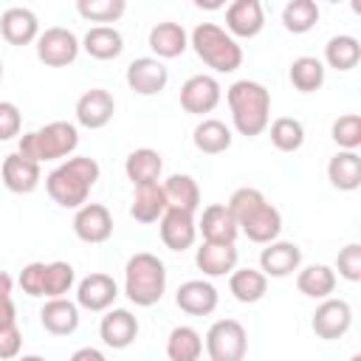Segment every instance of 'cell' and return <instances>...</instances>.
I'll return each mask as SVG.
<instances>
[{"label":"cell","instance_id":"8d00e7d4","mask_svg":"<svg viewBox=\"0 0 361 361\" xmlns=\"http://www.w3.org/2000/svg\"><path fill=\"white\" fill-rule=\"evenodd\" d=\"M73 285H76V271L71 262H65V259L45 262V288H42L45 299H62L71 293Z\"/></svg>","mask_w":361,"mask_h":361},{"label":"cell","instance_id":"ffe728a7","mask_svg":"<svg viewBox=\"0 0 361 361\" xmlns=\"http://www.w3.org/2000/svg\"><path fill=\"white\" fill-rule=\"evenodd\" d=\"M217 288L206 279H186L175 293V305L189 316H209L217 310Z\"/></svg>","mask_w":361,"mask_h":361},{"label":"cell","instance_id":"c3c4849f","mask_svg":"<svg viewBox=\"0 0 361 361\" xmlns=\"http://www.w3.org/2000/svg\"><path fill=\"white\" fill-rule=\"evenodd\" d=\"M11 288H14L11 276L6 271H0V296H11Z\"/></svg>","mask_w":361,"mask_h":361},{"label":"cell","instance_id":"277c9868","mask_svg":"<svg viewBox=\"0 0 361 361\" xmlns=\"http://www.w3.org/2000/svg\"><path fill=\"white\" fill-rule=\"evenodd\" d=\"M166 290V265L149 254L138 251L124 265V293L138 307H152L164 299Z\"/></svg>","mask_w":361,"mask_h":361},{"label":"cell","instance_id":"bcb514c9","mask_svg":"<svg viewBox=\"0 0 361 361\" xmlns=\"http://www.w3.org/2000/svg\"><path fill=\"white\" fill-rule=\"evenodd\" d=\"M17 324V307L11 302V296H0V327Z\"/></svg>","mask_w":361,"mask_h":361},{"label":"cell","instance_id":"ba28073f","mask_svg":"<svg viewBox=\"0 0 361 361\" xmlns=\"http://www.w3.org/2000/svg\"><path fill=\"white\" fill-rule=\"evenodd\" d=\"M79 39L71 28L62 25H51L45 31H39L37 37V59L48 68H65L71 62H76L79 56Z\"/></svg>","mask_w":361,"mask_h":361},{"label":"cell","instance_id":"7c38bea8","mask_svg":"<svg viewBox=\"0 0 361 361\" xmlns=\"http://www.w3.org/2000/svg\"><path fill=\"white\" fill-rule=\"evenodd\" d=\"M73 234L82 243H104L113 234V214L104 203H85L73 214Z\"/></svg>","mask_w":361,"mask_h":361},{"label":"cell","instance_id":"4fadbf2b","mask_svg":"<svg viewBox=\"0 0 361 361\" xmlns=\"http://www.w3.org/2000/svg\"><path fill=\"white\" fill-rule=\"evenodd\" d=\"M118 296V285L110 274H87L85 279H79L76 285V305L90 310V313H102V310H110L113 302Z\"/></svg>","mask_w":361,"mask_h":361},{"label":"cell","instance_id":"7a4b0ae2","mask_svg":"<svg viewBox=\"0 0 361 361\" xmlns=\"http://www.w3.org/2000/svg\"><path fill=\"white\" fill-rule=\"evenodd\" d=\"M102 169L96 164V158L90 155H73L68 161H62L56 169L48 172L45 178V192L48 197L62 206V209H79L87 203L90 189L96 186Z\"/></svg>","mask_w":361,"mask_h":361},{"label":"cell","instance_id":"44dd1931","mask_svg":"<svg viewBox=\"0 0 361 361\" xmlns=\"http://www.w3.org/2000/svg\"><path fill=\"white\" fill-rule=\"evenodd\" d=\"M0 175H3L6 189H11L14 195H28V192H34V189L39 186V180H42L39 164L23 158L20 152H11V155L3 158Z\"/></svg>","mask_w":361,"mask_h":361},{"label":"cell","instance_id":"d6986e66","mask_svg":"<svg viewBox=\"0 0 361 361\" xmlns=\"http://www.w3.org/2000/svg\"><path fill=\"white\" fill-rule=\"evenodd\" d=\"M0 34L8 45H28L39 37V20L25 6H11L0 14Z\"/></svg>","mask_w":361,"mask_h":361},{"label":"cell","instance_id":"8992f818","mask_svg":"<svg viewBox=\"0 0 361 361\" xmlns=\"http://www.w3.org/2000/svg\"><path fill=\"white\" fill-rule=\"evenodd\" d=\"M79 147V130L71 121H51L39 130H31L20 138L17 152L34 164H45V161H59L68 158L73 149Z\"/></svg>","mask_w":361,"mask_h":361},{"label":"cell","instance_id":"7bdbcfd3","mask_svg":"<svg viewBox=\"0 0 361 361\" xmlns=\"http://www.w3.org/2000/svg\"><path fill=\"white\" fill-rule=\"evenodd\" d=\"M20 288L23 293L28 296H42V288H45V262H28L23 271H20Z\"/></svg>","mask_w":361,"mask_h":361},{"label":"cell","instance_id":"d6a6232c","mask_svg":"<svg viewBox=\"0 0 361 361\" xmlns=\"http://www.w3.org/2000/svg\"><path fill=\"white\" fill-rule=\"evenodd\" d=\"M203 355V336L189 327V324H178L169 330L166 336V358L169 361H197Z\"/></svg>","mask_w":361,"mask_h":361},{"label":"cell","instance_id":"f1b7e54d","mask_svg":"<svg viewBox=\"0 0 361 361\" xmlns=\"http://www.w3.org/2000/svg\"><path fill=\"white\" fill-rule=\"evenodd\" d=\"M164 212H166V200H164L161 183L135 186L133 203H130V217H133L135 223H155V220H161Z\"/></svg>","mask_w":361,"mask_h":361},{"label":"cell","instance_id":"52a82bcc","mask_svg":"<svg viewBox=\"0 0 361 361\" xmlns=\"http://www.w3.org/2000/svg\"><path fill=\"white\" fill-rule=\"evenodd\" d=\"M206 355L209 361H245L248 333L237 319H217L206 330Z\"/></svg>","mask_w":361,"mask_h":361},{"label":"cell","instance_id":"ee69618b","mask_svg":"<svg viewBox=\"0 0 361 361\" xmlns=\"http://www.w3.org/2000/svg\"><path fill=\"white\" fill-rule=\"evenodd\" d=\"M23 127V113L14 102H0V141H11L20 135Z\"/></svg>","mask_w":361,"mask_h":361},{"label":"cell","instance_id":"f6af8a7d","mask_svg":"<svg viewBox=\"0 0 361 361\" xmlns=\"http://www.w3.org/2000/svg\"><path fill=\"white\" fill-rule=\"evenodd\" d=\"M20 350H23V333H20V327L17 324L0 327V361L20 358Z\"/></svg>","mask_w":361,"mask_h":361},{"label":"cell","instance_id":"5bb4252c","mask_svg":"<svg viewBox=\"0 0 361 361\" xmlns=\"http://www.w3.org/2000/svg\"><path fill=\"white\" fill-rule=\"evenodd\" d=\"M116 113V99L104 87H90L76 99V121L87 130H102Z\"/></svg>","mask_w":361,"mask_h":361},{"label":"cell","instance_id":"7402d4cb","mask_svg":"<svg viewBox=\"0 0 361 361\" xmlns=\"http://www.w3.org/2000/svg\"><path fill=\"white\" fill-rule=\"evenodd\" d=\"M147 42H149V51L155 54V59H175L189 48V34L180 23L164 20L149 28Z\"/></svg>","mask_w":361,"mask_h":361},{"label":"cell","instance_id":"603a6c76","mask_svg":"<svg viewBox=\"0 0 361 361\" xmlns=\"http://www.w3.org/2000/svg\"><path fill=\"white\" fill-rule=\"evenodd\" d=\"M197 231L203 234V243H234L240 228L231 217V212L226 209V203H209L200 214Z\"/></svg>","mask_w":361,"mask_h":361},{"label":"cell","instance_id":"f5cc1de1","mask_svg":"<svg viewBox=\"0 0 361 361\" xmlns=\"http://www.w3.org/2000/svg\"><path fill=\"white\" fill-rule=\"evenodd\" d=\"M0 79H3V62H0Z\"/></svg>","mask_w":361,"mask_h":361},{"label":"cell","instance_id":"816d5d0a","mask_svg":"<svg viewBox=\"0 0 361 361\" xmlns=\"http://www.w3.org/2000/svg\"><path fill=\"white\" fill-rule=\"evenodd\" d=\"M350 361H361V355H358V353H355V355H350Z\"/></svg>","mask_w":361,"mask_h":361},{"label":"cell","instance_id":"d590c367","mask_svg":"<svg viewBox=\"0 0 361 361\" xmlns=\"http://www.w3.org/2000/svg\"><path fill=\"white\" fill-rule=\"evenodd\" d=\"M288 76L299 93H316L324 85V62L316 56H296L290 62Z\"/></svg>","mask_w":361,"mask_h":361},{"label":"cell","instance_id":"1f68e13d","mask_svg":"<svg viewBox=\"0 0 361 361\" xmlns=\"http://www.w3.org/2000/svg\"><path fill=\"white\" fill-rule=\"evenodd\" d=\"M228 290L237 302L243 305H254L265 296L268 290V276L257 268H234L228 274Z\"/></svg>","mask_w":361,"mask_h":361},{"label":"cell","instance_id":"74e56055","mask_svg":"<svg viewBox=\"0 0 361 361\" xmlns=\"http://www.w3.org/2000/svg\"><path fill=\"white\" fill-rule=\"evenodd\" d=\"M319 23V6L313 0H290L282 8V25L290 34H307Z\"/></svg>","mask_w":361,"mask_h":361},{"label":"cell","instance_id":"681fc988","mask_svg":"<svg viewBox=\"0 0 361 361\" xmlns=\"http://www.w3.org/2000/svg\"><path fill=\"white\" fill-rule=\"evenodd\" d=\"M195 6H197V8H220L223 3H217V0H206V3H200V0H197Z\"/></svg>","mask_w":361,"mask_h":361},{"label":"cell","instance_id":"b9f144b4","mask_svg":"<svg viewBox=\"0 0 361 361\" xmlns=\"http://www.w3.org/2000/svg\"><path fill=\"white\" fill-rule=\"evenodd\" d=\"M336 268H338V276H344L347 282H361V245L347 243L336 257Z\"/></svg>","mask_w":361,"mask_h":361},{"label":"cell","instance_id":"e575fe53","mask_svg":"<svg viewBox=\"0 0 361 361\" xmlns=\"http://www.w3.org/2000/svg\"><path fill=\"white\" fill-rule=\"evenodd\" d=\"M361 59V42L353 34H336L324 45V62L336 71H353Z\"/></svg>","mask_w":361,"mask_h":361},{"label":"cell","instance_id":"7dc6e473","mask_svg":"<svg viewBox=\"0 0 361 361\" xmlns=\"http://www.w3.org/2000/svg\"><path fill=\"white\" fill-rule=\"evenodd\" d=\"M68 361H107V358H104V353L96 350V347H79Z\"/></svg>","mask_w":361,"mask_h":361},{"label":"cell","instance_id":"f907efd6","mask_svg":"<svg viewBox=\"0 0 361 361\" xmlns=\"http://www.w3.org/2000/svg\"><path fill=\"white\" fill-rule=\"evenodd\" d=\"M17 361H48V358H42V355H34V353H31V355H20Z\"/></svg>","mask_w":361,"mask_h":361},{"label":"cell","instance_id":"f35d334b","mask_svg":"<svg viewBox=\"0 0 361 361\" xmlns=\"http://www.w3.org/2000/svg\"><path fill=\"white\" fill-rule=\"evenodd\" d=\"M271 144L279 152H296L305 144V127L299 118L290 116H279L271 121Z\"/></svg>","mask_w":361,"mask_h":361},{"label":"cell","instance_id":"ac0fdd59","mask_svg":"<svg viewBox=\"0 0 361 361\" xmlns=\"http://www.w3.org/2000/svg\"><path fill=\"white\" fill-rule=\"evenodd\" d=\"M99 336L113 350H127L138 336V319L127 307H113L99 322Z\"/></svg>","mask_w":361,"mask_h":361},{"label":"cell","instance_id":"30bf717a","mask_svg":"<svg viewBox=\"0 0 361 361\" xmlns=\"http://www.w3.org/2000/svg\"><path fill=\"white\" fill-rule=\"evenodd\" d=\"M353 324V307L347 299H322V305L313 310V319H310V327L319 338L324 341H333V338H341Z\"/></svg>","mask_w":361,"mask_h":361},{"label":"cell","instance_id":"9a60e30c","mask_svg":"<svg viewBox=\"0 0 361 361\" xmlns=\"http://www.w3.org/2000/svg\"><path fill=\"white\" fill-rule=\"evenodd\" d=\"M158 234H161V243L169 248V251H186L195 245V237H197V223H195V214L189 212H178V209H166L158 220Z\"/></svg>","mask_w":361,"mask_h":361},{"label":"cell","instance_id":"ab89813d","mask_svg":"<svg viewBox=\"0 0 361 361\" xmlns=\"http://www.w3.org/2000/svg\"><path fill=\"white\" fill-rule=\"evenodd\" d=\"M76 11L79 17L90 20V23H116L124 11H127V3L124 0H76Z\"/></svg>","mask_w":361,"mask_h":361},{"label":"cell","instance_id":"cb8c5ba5","mask_svg":"<svg viewBox=\"0 0 361 361\" xmlns=\"http://www.w3.org/2000/svg\"><path fill=\"white\" fill-rule=\"evenodd\" d=\"M237 257L234 243H203L195 251V265L203 271V276H226L237 268Z\"/></svg>","mask_w":361,"mask_h":361},{"label":"cell","instance_id":"836d02e7","mask_svg":"<svg viewBox=\"0 0 361 361\" xmlns=\"http://www.w3.org/2000/svg\"><path fill=\"white\" fill-rule=\"evenodd\" d=\"M192 141H195V147H197L200 152H206V155H220V152H226V149L231 147V130H228L220 118H203V121L195 127Z\"/></svg>","mask_w":361,"mask_h":361},{"label":"cell","instance_id":"f546056e","mask_svg":"<svg viewBox=\"0 0 361 361\" xmlns=\"http://www.w3.org/2000/svg\"><path fill=\"white\" fill-rule=\"evenodd\" d=\"M296 288L310 299H327L336 290V271L324 262L305 265L296 271Z\"/></svg>","mask_w":361,"mask_h":361},{"label":"cell","instance_id":"6da1fadb","mask_svg":"<svg viewBox=\"0 0 361 361\" xmlns=\"http://www.w3.org/2000/svg\"><path fill=\"white\" fill-rule=\"evenodd\" d=\"M226 209L231 212L237 228L251 240V243H259V245H268L279 237L282 231V214L274 203L265 200V195L254 186H240L231 192Z\"/></svg>","mask_w":361,"mask_h":361},{"label":"cell","instance_id":"4316f807","mask_svg":"<svg viewBox=\"0 0 361 361\" xmlns=\"http://www.w3.org/2000/svg\"><path fill=\"white\" fill-rule=\"evenodd\" d=\"M124 172L133 180V186H144V183H158L161 172H164V158L158 149L152 147H141L133 149L124 161Z\"/></svg>","mask_w":361,"mask_h":361},{"label":"cell","instance_id":"e0dca14e","mask_svg":"<svg viewBox=\"0 0 361 361\" xmlns=\"http://www.w3.org/2000/svg\"><path fill=\"white\" fill-rule=\"evenodd\" d=\"M265 28V11L259 0H234L226 6V31L231 37L251 39Z\"/></svg>","mask_w":361,"mask_h":361},{"label":"cell","instance_id":"3957f363","mask_svg":"<svg viewBox=\"0 0 361 361\" xmlns=\"http://www.w3.org/2000/svg\"><path fill=\"white\" fill-rule=\"evenodd\" d=\"M226 102L231 110L234 130L245 138H254L268 130L271 121V93L265 85L254 79H237L226 90Z\"/></svg>","mask_w":361,"mask_h":361},{"label":"cell","instance_id":"d4e9b609","mask_svg":"<svg viewBox=\"0 0 361 361\" xmlns=\"http://www.w3.org/2000/svg\"><path fill=\"white\" fill-rule=\"evenodd\" d=\"M161 189H164L166 209H178V212H189V214H195L200 209V186L192 175L175 172L161 183Z\"/></svg>","mask_w":361,"mask_h":361},{"label":"cell","instance_id":"2e32d148","mask_svg":"<svg viewBox=\"0 0 361 361\" xmlns=\"http://www.w3.org/2000/svg\"><path fill=\"white\" fill-rule=\"evenodd\" d=\"M302 265V248L288 240H274L259 251V271L274 279H285Z\"/></svg>","mask_w":361,"mask_h":361},{"label":"cell","instance_id":"4dcf8cb0","mask_svg":"<svg viewBox=\"0 0 361 361\" xmlns=\"http://www.w3.org/2000/svg\"><path fill=\"white\" fill-rule=\"evenodd\" d=\"M82 48H85L93 59L107 62V59H116V56L124 51V37H121V31L113 28V25H93V28H87V34H85V39H82Z\"/></svg>","mask_w":361,"mask_h":361},{"label":"cell","instance_id":"5b68a950","mask_svg":"<svg viewBox=\"0 0 361 361\" xmlns=\"http://www.w3.org/2000/svg\"><path fill=\"white\" fill-rule=\"evenodd\" d=\"M189 45L217 73H234L243 65L240 42L226 28H220L217 23H197L189 34Z\"/></svg>","mask_w":361,"mask_h":361},{"label":"cell","instance_id":"83f0119b","mask_svg":"<svg viewBox=\"0 0 361 361\" xmlns=\"http://www.w3.org/2000/svg\"><path fill=\"white\" fill-rule=\"evenodd\" d=\"M327 180L338 192H355L361 186V155L350 149H338L327 161Z\"/></svg>","mask_w":361,"mask_h":361},{"label":"cell","instance_id":"9c48e42d","mask_svg":"<svg viewBox=\"0 0 361 361\" xmlns=\"http://www.w3.org/2000/svg\"><path fill=\"white\" fill-rule=\"evenodd\" d=\"M220 99H223V87L209 73H195L180 85V107L192 116L212 113L220 104Z\"/></svg>","mask_w":361,"mask_h":361},{"label":"cell","instance_id":"8fae6325","mask_svg":"<svg viewBox=\"0 0 361 361\" xmlns=\"http://www.w3.org/2000/svg\"><path fill=\"white\" fill-rule=\"evenodd\" d=\"M124 79H127V87L133 93H138V96H155V93H161L166 87L169 71L155 56H138V59H133L127 65Z\"/></svg>","mask_w":361,"mask_h":361},{"label":"cell","instance_id":"60d3db41","mask_svg":"<svg viewBox=\"0 0 361 361\" xmlns=\"http://www.w3.org/2000/svg\"><path fill=\"white\" fill-rule=\"evenodd\" d=\"M330 135H333V141H336L341 149L355 152V149L361 147V116H358V113H344V116H338V118L333 121V127H330Z\"/></svg>","mask_w":361,"mask_h":361},{"label":"cell","instance_id":"484cf974","mask_svg":"<svg viewBox=\"0 0 361 361\" xmlns=\"http://www.w3.org/2000/svg\"><path fill=\"white\" fill-rule=\"evenodd\" d=\"M39 322L51 336H71L79 327V305L71 299H48L39 310Z\"/></svg>","mask_w":361,"mask_h":361}]
</instances>
